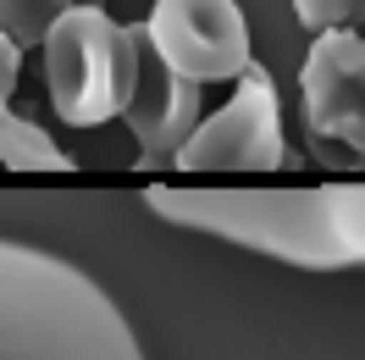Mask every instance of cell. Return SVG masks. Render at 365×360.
<instances>
[{
  "instance_id": "cell-12",
  "label": "cell",
  "mask_w": 365,
  "mask_h": 360,
  "mask_svg": "<svg viewBox=\"0 0 365 360\" xmlns=\"http://www.w3.org/2000/svg\"><path fill=\"white\" fill-rule=\"evenodd\" d=\"M72 6H100V0H72Z\"/></svg>"
},
{
  "instance_id": "cell-6",
  "label": "cell",
  "mask_w": 365,
  "mask_h": 360,
  "mask_svg": "<svg viewBox=\"0 0 365 360\" xmlns=\"http://www.w3.org/2000/svg\"><path fill=\"white\" fill-rule=\"evenodd\" d=\"M299 106L316 144L365 161V39L354 28H321L304 67Z\"/></svg>"
},
{
  "instance_id": "cell-5",
  "label": "cell",
  "mask_w": 365,
  "mask_h": 360,
  "mask_svg": "<svg viewBox=\"0 0 365 360\" xmlns=\"http://www.w3.org/2000/svg\"><path fill=\"white\" fill-rule=\"evenodd\" d=\"M144 39L194 84H227L250 67V23L238 0H155Z\"/></svg>"
},
{
  "instance_id": "cell-9",
  "label": "cell",
  "mask_w": 365,
  "mask_h": 360,
  "mask_svg": "<svg viewBox=\"0 0 365 360\" xmlns=\"http://www.w3.org/2000/svg\"><path fill=\"white\" fill-rule=\"evenodd\" d=\"M72 0H0V34L17 50H39L50 23L67 11Z\"/></svg>"
},
{
  "instance_id": "cell-11",
  "label": "cell",
  "mask_w": 365,
  "mask_h": 360,
  "mask_svg": "<svg viewBox=\"0 0 365 360\" xmlns=\"http://www.w3.org/2000/svg\"><path fill=\"white\" fill-rule=\"evenodd\" d=\"M17 72H23V50L0 34V111L11 106V89H17Z\"/></svg>"
},
{
  "instance_id": "cell-7",
  "label": "cell",
  "mask_w": 365,
  "mask_h": 360,
  "mask_svg": "<svg viewBox=\"0 0 365 360\" xmlns=\"http://www.w3.org/2000/svg\"><path fill=\"white\" fill-rule=\"evenodd\" d=\"M133 28H138V78L128 106H122V122L138 144V172H155V166H172L178 144L200 122V84L160 61L155 45L144 39V23Z\"/></svg>"
},
{
  "instance_id": "cell-3",
  "label": "cell",
  "mask_w": 365,
  "mask_h": 360,
  "mask_svg": "<svg viewBox=\"0 0 365 360\" xmlns=\"http://www.w3.org/2000/svg\"><path fill=\"white\" fill-rule=\"evenodd\" d=\"M45 89L61 122L100 128L122 116L138 78V28H122L106 6H67L45 34Z\"/></svg>"
},
{
  "instance_id": "cell-8",
  "label": "cell",
  "mask_w": 365,
  "mask_h": 360,
  "mask_svg": "<svg viewBox=\"0 0 365 360\" xmlns=\"http://www.w3.org/2000/svg\"><path fill=\"white\" fill-rule=\"evenodd\" d=\"M0 166H11V172H72L78 161L39 122H28V116H17L6 106L0 111Z\"/></svg>"
},
{
  "instance_id": "cell-1",
  "label": "cell",
  "mask_w": 365,
  "mask_h": 360,
  "mask_svg": "<svg viewBox=\"0 0 365 360\" xmlns=\"http://www.w3.org/2000/svg\"><path fill=\"white\" fill-rule=\"evenodd\" d=\"M144 205L172 227L210 233L299 271L365 266V183L316 189H182L155 183Z\"/></svg>"
},
{
  "instance_id": "cell-10",
  "label": "cell",
  "mask_w": 365,
  "mask_h": 360,
  "mask_svg": "<svg viewBox=\"0 0 365 360\" xmlns=\"http://www.w3.org/2000/svg\"><path fill=\"white\" fill-rule=\"evenodd\" d=\"M304 28H360L365 23V0H294Z\"/></svg>"
},
{
  "instance_id": "cell-2",
  "label": "cell",
  "mask_w": 365,
  "mask_h": 360,
  "mask_svg": "<svg viewBox=\"0 0 365 360\" xmlns=\"http://www.w3.org/2000/svg\"><path fill=\"white\" fill-rule=\"evenodd\" d=\"M0 360H144V344L83 266L0 239Z\"/></svg>"
},
{
  "instance_id": "cell-4",
  "label": "cell",
  "mask_w": 365,
  "mask_h": 360,
  "mask_svg": "<svg viewBox=\"0 0 365 360\" xmlns=\"http://www.w3.org/2000/svg\"><path fill=\"white\" fill-rule=\"evenodd\" d=\"M288 161L282 150V106L266 67H244L238 89L216 116L194 122V134L178 144V172H277Z\"/></svg>"
}]
</instances>
